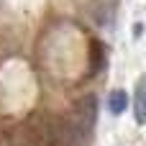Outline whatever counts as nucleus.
<instances>
[{
	"instance_id": "nucleus-2",
	"label": "nucleus",
	"mask_w": 146,
	"mask_h": 146,
	"mask_svg": "<svg viewBox=\"0 0 146 146\" xmlns=\"http://www.w3.org/2000/svg\"><path fill=\"white\" fill-rule=\"evenodd\" d=\"M133 118L139 126H146V74L139 77L133 87Z\"/></svg>"
},
{
	"instance_id": "nucleus-3",
	"label": "nucleus",
	"mask_w": 146,
	"mask_h": 146,
	"mask_svg": "<svg viewBox=\"0 0 146 146\" xmlns=\"http://www.w3.org/2000/svg\"><path fill=\"white\" fill-rule=\"evenodd\" d=\"M105 59H108V51H105V44L92 38L90 41V74H98L103 67H105Z\"/></svg>"
},
{
	"instance_id": "nucleus-4",
	"label": "nucleus",
	"mask_w": 146,
	"mask_h": 146,
	"mask_svg": "<svg viewBox=\"0 0 146 146\" xmlns=\"http://www.w3.org/2000/svg\"><path fill=\"white\" fill-rule=\"evenodd\" d=\"M126 108H128V95H126L123 90H113L110 98H108V110H110L113 115H121Z\"/></svg>"
},
{
	"instance_id": "nucleus-1",
	"label": "nucleus",
	"mask_w": 146,
	"mask_h": 146,
	"mask_svg": "<svg viewBox=\"0 0 146 146\" xmlns=\"http://www.w3.org/2000/svg\"><path fill=\"white\" fill-rule=\"evenodd\" d=\"M95 118H98V100L95 95H85L74 103L72 108V121H69V133L72 139H87L95 128Z\"/></svg>"
}]
</instances>
